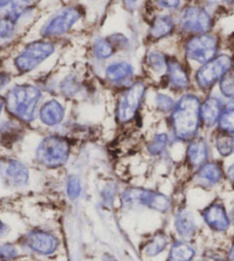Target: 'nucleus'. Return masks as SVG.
<instances>
[{
  "instance_id": "f257e3e1",
  "label": "nucleus",
  "mask_w": 234,
  "mask_h": 261,
  "mask_svg": "<svg viewBox=\"0 0 234 261\" xmlns=\"http://www.w3.org/2000/svg\"><path fill=\"white\" fill-rule=\"evenodd\" d=\"M201 123V103L195 95L187 94L177 102L171 114V126L175 137L187 141L194 138Z\"/></svg>"
},
{
  "instance_id": "f03ea898",
  "label": "nucleus",
  "mask_w": 234,
  "mask_h": 261,
  "mask_svg": "<svg viewBox=\"0 0 234 261\" xmlns=\"http://www.w3.org/2000/svg\"><path fill=\"white\" fill-rule=\"evenodd\" d=\"M41 97L39 88L32 85L13 87L5 97L7 111L24 123H30L35 117L37 105Z\"/></svg>"
},
{
  "instance_id": "7ed1b4c3",
  "label": "nucleus",
  "mask_w": 234,
  "mask_h": 261,
  "mask_svg": "<svg viewBox=\"0 0 234 261\" xmlns=\"http://www.w3.org/2000/svg\"><path fill=\"white\" fill-rule=\"evenodd\" d=\"M70 155V143L58 135H50L44 139L37 148L36 158L41 165L56 169L67 163Z\"/></svg>"
},
{
  "instance_id": "20e7f679",
  "label": "nucleus",
  "mask_w": 234,
  "mask_h": 261,
  "mask_svg": "<svg viewBox=\"0 0 234 261\" xmlns=\"http://www.w3.org/2000/svg\"><path fill=\"white\" fill-rule=\"evenodd\" d=\"M54 45L49 41H35L25 46L22 53L16 57L14 64L18 71L23 73L30 72L46 59H48L54 53Z\"/></svg>"
},
{
  "instance_id": "39448f33",
  "label": "nucleus",
  "mask_w": 234,
  "mask_h": 261,
  "mask_svg": "<svg viewBox=\"0 0 234 261\" xmlns=\"http://www.w3.org/2000/svg\"><path fill=\"white\" fill-rule=\"evenodd\" d=\"M232 67L233 60L228 55H218L198 70L195 76L196 83L203 90L212 88L228 71H231Z\"/></svg>"
},
{
  "instance_id": "423d86ee",
  "label": "nucleus",
  "mask_w": 234,
  "mask_h": 261,
  "mask_svg": "<svg viewBox=\"0 0 234 261\" xmlns=\"http://www.w3.org/2000/svg\"><path fill=\"white\" fill-rule=\"evenodd\" d=\"M82 16V11L79 7H65L56 12L46 22L41 35L44 37H58L71 29Z\"/></svg>"
},
{
  "instance_id": "0eeeda50",
  "label": "nucleus",
  "mask_w": 234,
  "mask_h": 261,
  "mask_svg": "<svg viewBox=\"0 0 234 261\" xmlns=\"http://www.w3.org/2000/svg\"><path fill=\"white\" fill-rule=\"evenodd\" d=\"M218 39L214 35H199L186 44V55L192 61L206 64L217 57Z\"/></svg>"
},
{
  "instance_id": "6e6552de",
  "label": "nucleus",
  "mask_w": 234,
  "mask_h": 261,
  "mask_svg": "<svg viewBox=\"0 0 234 261\" xmlns=\"http://www.w3.org/2000/svg\"><path fill=\"white\" fill-rule=\"evenodd\" d=\"M123 202L126 205H144L160 212H167L171 206V200L167 196L140 188L126 190L123 194Z\"/></svg>"
},
{
  "instance_id": "1a4fd4ad",
  "label": "nucleus",
  "mask_w": 234,
  "mask_h": 261,
  "mask_svg": "<svg viewBox=\"0 0 234 261\" xmlns=\"http://www.w3.org/2000/svg\"><path fill=\"white\" fill-rule=\"evenodd\" d=\"M147 87L143 83H135L126 91L118 102L116 107V118L120 123L130 122L142 103Z\"/></svg>"
},
{
  "instance_id": "9d476101",
  "label": "nucleus",
  "mask_w": 234,
  "mask_h": 261,
  "mask_svg": "<svg viewBox=\"0 0 234 261\" xmlns=\"http://www.w3.org/2000/svg\"><path fill=\"white\" fill-rule=\"evenodd\" d=\"M212 18L207 11L201 7H187L182 14L181 25L187 32L203 35L212 28Z\"/></svg>"
},
{
  "instance_id": "9b49d317",
  "label": "nucleus",
  "mask_w": 234,
  "mask_h": 261,
  "mask_svg": "<svg viewBox=\"0 0 234 261\" xmlns=\"http://www.w3.org/2000/svg\"><path fill=\"white\" fill-rule=\"evenodd\" d=\"M201 214L206 223L216 231H226L231 226V220L223 204L214 203L209 205Z\"/></svg>"
},
{
  "instance_id": "f8f14e48",
  "label": "nucleus",
  "mask_w": 234,
  "mask_h": 261,
  "mask_svg": "<svg viewBox=\"0 0 234 261\" xmlns=\"http://www.w3.org/2000/svg\"><path fill=\"white\" fill-rule=\"evenodd\" d=\"M26 245L35 252L40 254H50L57 249L58 242L53 235L41 230L30 231L26 235Z\"/></svg>"
},
{
  "instance_id": "ddd939ff",
  "label": "nucleus",
  "mask_w": 234,
  "mask_h": 261,
  "mask_svg": "<svg viewBox=\"0 0 234 261\" xmlns=\"http://www.w3.org/2000/svg\"><path fill=\"white\" fill-rule=\"evenodd\" d=\"M2 174L4 180L12 186H23L29 180V170L21 162L9 160L2 164Z\"/></svg>"
},
{
  "instance_id": "4468645a",
  "label": "nucleus",
  "mask_w": 234,
  "mask_h": 261,
  "mask_svg": "<svg viewBox=\"0 0 234 261\" xmlns=\"http://www.w3.org/2000/svg\"><path fill=\"white\" fill-rule=\"evenodd\" d=\"M223 178V169L222 165L217 162H210L206 163L201 167H199V171L196 172L195 181L199 186L203 188L213 187L214 185L221 181Z\"/></svg>"
},
{
  "instance_id": "2eb2a0df",
  "label": "nucleus",
  "mask_w": 234,
  "mask_h": 261,
  "mask_svg": "<svg viewBox=\"0 0 234 261\" xmlns=\"http://www.w3.org/2000/svg\"><path fill=\"white\" fill-rule=\"evenodd\" d=\"M168 81L170 86L175 90H185L190 85V78L186 70L175 59H169L167 61Z\"/></svg>"
},
{
  "instance_id": "dca6fc26",
  "label": "nucleus",
  "mask_w": 234,
  "mask_h": 261,
  "mask_svg": "<svg viewBox=\"0 0 234 261\" xmlns=\"http://www.w3.org/2000/svg\"><path fill=\"white\" fill-rule=\"evenodd\" d=\"M223 105L217 97H208L201 105V122L207 127H212L213 125L219 122L221 115L223 113Z\"/></svg>"
},
{
  "instance_id": "f3484780",
  "label": "nucleus",
  "mask_w": 234,
  "mask_h": 261,
  "mask_svg": "<svg viewBox=\"0 0 234 261\" xmlns=\"http://www.w3.org/2000/svg\"><path fill=\"white\" fill-rule=\"evenodd\" d=\"M208 146L203 139L193 140L187 147V161L192 167H201L207 163Z\"/></svg>"
},
{
  "instance_id": "a211bd4d",
  "label": "nucleus",
  "mask_w": 234,
  "mask_h": 261,
  "mask_svg": "<svg viewBox=\"0 0 234 261\" xmlns=\"http://www.w3.org/2000/svg\"><path fill=\"white\" fill-rule=\"evenodd\" d=\"M40 118L48 126H55L64 118V108L58 101L50 100L40 109Z\"/></svg>"
},
{
  "instance_id": "6ab92c4d",
  "label": "nucleus",
  "mask_w": 234,
  "mask_h": 261,
  "mask_svg": "<svg viewBox=\"0 0 234 261\" xmlns=\"http://www.w3.org/2000/svg\"><path fill=\"white\" fill-rule=\"evenodd\" d=\"M174 21H172V18L170 16H158L156 20L153 21L151 28H150L149 35L152 39H161L163 37L170 35L172 30H174Z\"/></svg>"
},
{
  "instance_id": "aec40b11",
  "label": "nucleus",
  "mask_w": 234,
  "mask_h": 261,
  "mask_svg": "<svg viewBox=\"0 0 234 261\" xmlns=\"http://www.w3.org/2000/svg\"><path fill=\"white\" fill-rule=\"evenodd\" d=\"M133 67L129 63L120 62L109 65L105 70L106 78L112 83H123L133 76Z\"/></svg>"
},
{
  "instance_id": "412c9836",
  "label": "nucleus",
  "mask_w": 234,
  "mask_h": 261,
  "mask_svg": "<svg viewBox=\"0 0 234 261\" xmlns=\"http://www.w3.org/2000/svg\"><path fill=\"white\" fill-rule=\"evenodd\" d=\"M175 227L181 236L190 237L193 235L195 231V222L192 214L189 211H186V210L180 211L176 214Z\"/></svg>"
},
{
  "instance_id": "4be33fe9",
  "label": "nucleus",
  "mask_w": 234,
  "mask_h": 261,
  "mask_svg": "<svg viewBox=\"0 0 234 261\" xmlns=\"http://www.w3.org/2000/svg\"><path fill=\"white\" fill-rule=\"evenodd\" d=\"M217 151L222 156L227 157L234 152V133H228L221 130L215 139Z\"/></svg>"
},
{
  "instance_id": "5701e85b",
  "label": "nucleus",
  "mask_w": 234,
  "mask_h": 261,
  "mask_svg": "<svg viewBox=\"0 0 234 261\" xmlns=\"http://www.w3.org/2000/svg\"><path fill=\"white\" fill-rule=\"evenodd\" d=\"M194 257V250L184 242H176L169 253V261H191Z\"/></svg>"
},
{
  "instance_id": "b1692460",
  "label": "nucleus",
  "mask_w": 234,
  "mask_h": 261,
  "mask_svg": "<svg viewBox=\"0 0 234 261\" xmlns=\"http://www.w3.org/2000/svg\"><path fill=\"white\" fill-rule=\"evenodd\" d=\"M218 125L221 130L234 133V100L231 101L226 107H224Z\"/></svg>"
},
{
  "instance_id": "393cba45",
  "label": "nucleus",
  "mask_w": 234,
  "mask_h": 261,
  "mask_svg": "<svg viewBox=\"0 0 234 261\" xmlns=\"http://www.w3.org/2000/svg\"><path fill=\"white\" fill-rule=\"evenodd\" d=\"M94 53L98 59H109L114 53V45L110 39L98 38L94 43Z\"/></svg>"
},
{
  "instance_id": "a878e982",
  "label": "nucleus",
  "mask_w": 234,
  "mask_h": 261,
  "mask_svg": "<svg viewBox=\"0 0 234 261\" xmlns=\"http://www.w3.org/2000/svg\"><path fill=\"white\" fill-rule=\"evenodd\" d=\"M167 243V236L163 234H158L149 242L147 246H145V253L150 255V257H154V255L161 253L162 251L166 249Z\"/></svg>"
},
{
  "instance_id": "bb28decb",
  "label": "nucleus",
  "mask_w": 234,
  "mask_h": 261,
  "mask_svg": "<svg viewBox=\"0 0 234 261\" xmlns=\"http://www.w3.org/2000/svg\"><path fill=\"white\" fill-rule=\"evenodd\" d=\"M219 88L224 96L234 100V70L228 71L221 81H219Z\"/></svg>"
},
{
  "instance_id": "cd10ccee",
  "label": "nucleus",
  "mask_w": 234,
  "mask_h": 261,
  "mask_svg": "<svg viewBox=\"0 0 234 261\" xmlns=\"http://www.w3.org/2000/svg\"><path fill=\"white\" fill-rule=\"evenodd\" d=\"M168 144V135L165 133L158 134L156 138L152 140V142L149 144V152L151 155H160L165 150Z\"/></svg>"
},
{
  "instance_id": "c85d7f7f",
  "label": "nucleus",
  "mask_w": 234,
  "mask_h": 261,
  "mask_svg": "<svg viewBox=\"0 0 234 261\" xmlns=\"http://www.w3.org/2000/svg\"><path fill=\"white\" fill-rule=\"evenodd\" d=\"M148 62L151 67L157 70V71H160L163 68L167 67V60L163 57L161 53L159 52H151L148 57Z\"/></svg>"
},
{
  "instance_id": "c756f323",
  "label": "nucleus",
  "mask_w": 234,
  "mask_h": 261,
  "mask_svg": "<svg viewBox=\"0 0 234 261\" xmlns=\"http://www.w3.org/2000/svg\"><path fill=\"white\" fill-rule=\"evenodd\" d=\"M68 195L70 196V198L76 199L79 195L81 193V185H80V180L78 179V176L76 175H71L68 180Z\"/></svg>"
},
{
  "instance_id": "7c9ffc66",
  "label": "nucleus",
  "mask_w": 234,
  "mask_h": 261,
  "mask_svg": "<svg viewBox=\"0 0 234 261\" xmlns=\"http://www.w3.org/2000/svg\"><path fill=\"white\" fill-rule=\"evenodd\" d=\"M156 103L159 110L161 111H170V110H174L175 106H174V101L171 100V97H169L168 95L165 94H158L156 97Z\"/></svg>"
},
{
  "instance_id": "2f4dec72",
  "label": "nucleus",
  "mask_w": 234,
  "mask_h": 261,
  "mask_svg": "<svg viewBox=\"0 0 234 261\" xmlns=\"http://www.w3.org/2000/svg\"><path fill=\"white\" fill-rule=\"evenodd\" d=\"M14 30H15V22H13L8 18H2V25H0V36H2V39H6L12 37L14 34Z\"/></svg>"
},
{
  "instance_id": "473e14b6",
  "label": "nucleus",
  "mask_w": 234,
  "mask_h": 261,
  "mask_svg": "<svg viewBox=\"0 0 234 261\" xmlns=\"http://www.w3.org/2000/svg\"><path fill=\"white\" fill-rule=\"evenodd\" d=\"M0 254H2L3 261H9V260H13L14 258H16L17 251L12 244H4L2 246Z\"/></svg>"
},
{
  "instance_id": "72a5a7b5",
  "label": "nucleus",
  "mask_w": 234,
  "mask_h": 261,
  "mask_svg": "<svg viewBox=\"0 0 234 261\" xmlns=\"http://www.w3.org/2000/svg\"><path fill=\"white\" fill-rule=\"evenodd\" d=\"M158 5L161 8L175 9L181 5V0H158Z\"/></svg>"
},
{
  "instance_id": "f704fd0d",
  "label": "nucleus",
  "mask_w": 234,
  "mask_h": 261,
  "mask_svg": "<svg viewBox=\"0 0 234 261\" xmlns=\"http://www.w3.org/2000/svg\"><path fill=\"white\" fill-rule=\"evenodd\" d=\"M226 174H227L228 180H230L231 182H234V164H232L230 167H228Z\"/></svg>"
},
{
  "instance_id": "c9c22d12",
  "label": "nucleus",
  "mask_w": 234,
  "mask_h": 261,
  "mask_svg": "<svg viewBox=\"0 0 234 261\" xmlns=\"http://www.w3.org/2000/svg\"><path fill=\"white\" fill-rule=\"evenodd\" d=\"M228 261H234V244H233V246L231 248V250H230V253H228V259H227Z\"/></svg>"
},
{
  "instance_id": "e433bc0d",
  "label": "nucleus",
  "mask_w": 234,
  "mask_h": 261,
  "mask_svg": "<svg viewBox=\"0 0 234 261\" xmlns=\"http://www.w3.org/2000/svg\"><path fill=\"white\" fill-rule=\"evenodd\" d=\"M126 2H127L128 5H134V4L137 3V0H126Z\"/></svg>"
},
{
  "instance_id": "4c0bfd02",
  "label": "nucleus",
  "mask_w": 234,
  "mask_h": 261,
  "mask_svg": "<svg viewBox=\"0 0 234 261\" xmlns=\"http://www.w3.org/2000/svg\"><path fill=\"white\" fill-rule=\"evenodd\" d=\"M224 2H226V3H228V4H233L234 0H224Z\"/></svg>"
}]
</instances>
